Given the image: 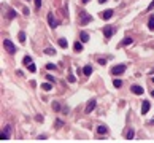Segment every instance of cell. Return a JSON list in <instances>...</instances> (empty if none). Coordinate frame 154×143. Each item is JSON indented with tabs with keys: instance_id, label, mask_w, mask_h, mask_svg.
<instances>
[{
	"instance_id": "31",
	"label": "cell",
	"mask_w": 154,
	"mask_h": 143,
	"mask_svg": "<svg viewBox=\"0 0 154 143\" xmlns=\"http://www.w3.org/2000/svg\"><path fill=\"white\" fill-rule=\"evenodd\" d=\"M99 64H102V65H105V64H106V61H103V59H99Z\"/></svg>"
},
{
	"instance_id": "10",
	"label": "cell",
	"mask_w": 154,
	"mask_h": 143,
	"mask_svg": "<svg viewBox=\"0 0 154 143\" xmlns=\"http://www.w3.org/2000/svg\"><path fill=\"white\" fill-rule=\"evenodd\" d=\"M97 132H99L100 135L108 134V127H106V126H99V127H97Z\"/></svg>"
},
{
	"instance_id": "7",
	"label": "cell",
	"mask_w": 154,
	"mask_h": 143,
	"mask_svg": "<svg viewBox=\"0 0 154 143\" xmlns=\"http://www.w3.org/2000/svg\"><path fill=\"white\" fill-rule=\"evenodd\" d=\"M130 91H132L133 94H137V95H141V94H143V91H145V89L141 87V86H138V84H135V86H132V89H130Z\"/></svg>"
},
{
	"instance_id": "22",
	"label": "cell",
	"mask_w": 154,
	"mask_h": 143,
	"mask_svg": "<svg viewBox=\"0 0 154 143\" xmlns=\"http://www.w3.org/2000/svg\"><path fill=\"white\" fill-rule=\"evenodd\" d=\"M10 138V135L7 134V132H2V135H0V140H2V141H7Z\"/></svg>"
},
{
	"instance_id": "1",
	"label": "cell",
	"mask_w": 154,
	"mask_h": 143,
	"mask_svg": "<svg viewBox=\"0 0 154 143\" xmlns=\"http://www.w3.org/2000/svg\"><path fill=\"white\" fill-rule=\"evenodd\" d=\"M3 48L10 52V54H14V52H16V46L13 45V41L8 40V38H5V40H3Z\"/></svg>"
},
{
	"instance_id": "23",
	"label": "cell",
	"mask_w": 154,
	"mask_h": 143,
	"mask_svg": "<svg viewBox=\"0 0 154 143\" xmlns=\"http://www.w3.org/2000/svg\"><path fill=\"white\" fill-rule=\"evenodd\" d=\"M113 84H114V87H121L122 86V81L116 78V80H113Z\"/></svg>"
},
{
	"instance_id": "17",
	"label": "cell",
	"mask_w": 154,
	"mask_h": 143,
	"mask_svg": "<svg viewBox=\"0 0 154 143\" xmlns=\"http://www.w3.org/2000/svg\"><path fill=\"white\" fill-rule=\"evenodd\" d=\"M133 135H135V132H133V129H130V130H127V134H126V137H127V140H132V138H133Z\"/></svg>"
},
{
	"instance_id": "29",
	"label": "cell",
	"mask_w": 154,
	"mask_h": 143,
	"mask_svg": "<svg viewBox=\"0 0 154 143\" xmlns=\"http://www.w3.org/2000/svg\"><path fill=\"white\" fill-rule=\"evenodd\" d=\"M35 7H37V8L41 7V0H35Z\"/></svg>"
},
{
	"instance_id": "25",
	"label": "cell",
	"mask_w": 154,
	"mask_h": 143,
	"mask_svg": "<svg viewBox=\"0 0 154 143\" xmlns=\"http://www.w3.org/2000/svg\"><path fill=\"white\" fill-rule=\"evenodd\" d=\"M52 108H54L56 111H59V110H61V105H59L57 102H54V103H52Z\"/></svg>"
},
{
	"instance_id": "13",
	"label": "cell",
	"mask_w": 154,
	"mask_h": 143,
	"mask_svg": "<svg viewBox=\"0 0 154 143\" xmlns=\"http://www.w3.org/2000/svg\"><path fill=\"white\" fill-rule=\"evenodd\" d=\"M83 73H84L86 76H89V75L92 73V67H91V65H86V67L83 68Z\"/></svg>"
},
{
	"instance_id": "15",
	"label": "cell",
	"mask_w": 154,
	"mask_h": 143,
	"mask_svg": "<svg viewBox=\"0 0 154 143\" xmlns=\"http://www.w3.org/2000/svg\"><path fill=\"white\" fill-rule=\"evenodd\" d=\"M41 89H43V91H51L52 86H51V83L48 81V83H43V84H41Z\"/></svg>"
},
{
	"instance_id": "26",
	"label": "cell",
	"mask_w": 154,
	"mask_h": 143,
	"mask_svg": "<svg viewBox=\"0 0 154 143\" xmlns=\"http://www.w3.org/2000/svg\"><path fill=\"white\" fill-rule=\"evenodd\" d=\"M46 68H48V70H54L56 65H54V64H46Z\"/></svg>"
},
{
	"instance_id": "24",
	"label": "cell",
	"mask_w": 154,
	"mask_h": 143,
	"mask_svg": "<svg viewBox=\"0 0 154 143\" xmlns=\"http://www.w3.org/2000/svg\"><path fill=\"white\" fill-rule=\"evenodd\" d=\"M46 80H48L49 83H56V80H54V76H51V75H46Z\"/></svg>"
},
{
	"instance_id": "18",
	"label": "cell",
	"mask_w": 154,
	"mask_h": 143,
	"mask_svg": "<svg viewBox=\"0 0 154 143\" xmlns=\"http://www.w3.org/2000/svg\"><path fill=\"white\" fill-rule=\"evenodd\" d=\"M45 54H48V56H54V54H56V51L52 49V48H46V49H45Z\"/></svg>"
},
{
	"instance_id": "16",
	"label": "cell",
	"mask_w": 154,
	"mask_h": 143,
	"mask_svg": "<svg viewBox=\"0 0 154 143\" xmlns=\"http://www.w3.org/2000/svg\"><path fill=\"white\" fill-rule=\"evenodd\" d=\"M132 43H133V40L130 38V37H126V38L122 40V45H124V46H129V45H132Z\"/></svg>"
},
{
	"instance_id": "28",
	"label": "cell",
	"mask_w": 154,
	"mask_h": 143,
	"mask_svg": "<svg viewBox=\"0 0 154 143\" xmlns=\"http://www.w3.org/2000/svg\"><path fill=\"white\" fill-rule=\"evenodd\" d=\"M68 81H70V83H75V81H76V78H75L73 75H70V76H68Z\"/></svg>"
},
{
	"instance_id": "21",
	"label": "cell",
	"mask_w": 154,
	"mask_h": 143,
	"mask_svg": "<svg viewBox=\"0 0 154 143\" xmlns=\"http://www.w3.org/2000/svg\"><path fill=\"white\" fill-rule=\"evenodd\" d=\"M22 62H24V65H26V67H27V65H29V64L32 62V57H30V56H26L24 59H22Z\"/></svg>"
},
{
	"instance_id": "20",
	"label": "cell",
	"mask_w": 154,
	"mask_h": 143,
	"mask_svg": "<svg viewBox=\"0 0 154 143\" xmlns=\"http://www.w3.org/2000/svg\"><path fill=\"white\" fill-rule=\"evenodd\" d=\"M67 40H65V38H59V46H62V48H67Z\"/></svg>"
},
{
	"instance_id": "8",
	"label": "cell",
	"mask_w": 154,
	"mask_h": 143,
	"mask_svg": "<svg viewBox=\"0 0 154 143\" xmlns=\"http://www.w3.org/2000/svg\"><path fill=\"white\" fill-rule=\"evenodd\" d=\"M149 108H151L149 102H148V100H143V105H141V113H143V115H146V113L149 111Z\"/></svg>"
},
{
	"instance_id": "14",
	"label": "cell",
	"mask_w": 154,
	"mask_h": 143,
	"mask_svg": "<svg viewBox=\"0 0 154 143\" xmlns=\"http://www.w3.org/2000/svg\"><path fill=\"white\" fill-rule=\"evenodd\" d=\"M75 51L76 52H81L83 51V41H76V43H75Z\"/></svg>"
},
{
	"instance_id": "6",
	"label": "cell",
	"mask_w": 154,
	"mask_h": 143,
	"mask_svg": "<svg viewBox=\"0 0 154 143\" xmlns=\"http://www.w3.org/2000/svg\"><path fill=\"white\" fill-rule=\"evenodd\" d=\"M95 105H97V102H95V100H89V102H87V106H86V113H91L94 108H95Z\"/></svg>"
},
{
	"instance_id": "4",
	"label": "cell",
	"mask_w": 154,
	"mask_h": 143,
	"mask_svg": "<svg viewBox=\"0 0 154 143\" xmlns=\"http://www.w3.org/2000/svg\"><path fill=\"white\" fill-rule=\"evenodd\" d=\"M114 30H116L114 27H111V26H105V29H103V35H105V38H106V40L111 38V37H113V33H114Z\"/></svg>"
},
{
	"instance_id": "12",
	"label": "cell",
	"mask_w": 154,
	"mask_h": 143,
	"mask_svg": "<svg viewBox=\"0 0 154 143\" xmlns=\"http://www.w3.org/2000/svg\"><path fill=\"white\" fill-rule=\"evenodd\" d=\"M148 27H149V30H154V14L149 16V21H148Z\"/></svg>"
},
{
	"instance_id": "34",
	"label": "cell",
	"mask_w": 154,
	"mask_h": 143,
	"mask_svg": "<svg viewBox=\"0 0 154 143\" xmlns=\"http://www.w3.org/2000/svg\"><path fill=\"white\" fill-rule=\"evenodd\" d=\"M151 95H152V97H154V91H151Z\"/></svg>"
},
{
	"instance_id": "19",
	"label": "cell",
	"mask_w": 154,
	"mask_h": 143,
	"mask_svg": "<svg viewBox=\"0 0 154 143\" xmlns=\"http://www.w3.org/2000/svg\"><path fill=\"white\" fill-rule=\"evenodd\" d=\"M17 38H19V41H21V43H26V33H24V32H19Z\"/></svg>"
},
{
	"instance_id": "5",
	"label": "cell",
	"mask_w": 154,
	"mask_h": 143,
	"mask_svg": "<svg viewBox=\"0 0 154 143\" xmlns=\"http://www.w3.org/2000/svg\"><path fill=\"white\" fill-rule=\"evenodd\" d=\"M48 22H49V27L51 29H56L57 27V22H56L54 14H52V13H48Z\"/></svg>"
},
{
	"instance_id": "9",
	"label": "cell",
	"mask_w": 154,
	"mask_h": 143,
	"mask_svg": "<svg viewBox=\"0 0 154 143\" xmlns=\"http://www.w3.org/2000/svg\"><path fill=\"white\" fill-rule=\"evenodd\" d=\"M113 13H114L113 10H105L103 13H102V17H103V19H110V17L113 16Z\"/></svg>"
},
{
	"instance_id": "11",
	"label": "cell",
	"mask_w": 154,
	"mask_h": 143,
	"mask_svg": "<svg viewBox=\"0 0 154 143\" xmlns=\"http://www.w3.org/2000/svg\"><path fill=\"white\" fill-rule=\"evenodd\" d=\"M80 38H81V41H83V43H86V41H89V33H87V32H81Z\"/></svg>"
},
{
	"instance_id": "30",
	"label": "cell",
	"mask_w": 154,
	"mask_h": 143,
	"mask_svg": "<svg viewBox=\"0 0 154 143\" xmlns=\"http://www.w3.org/2000/svg\"><path fill=\"white\" fill-rule=\"evenodd\" d=\"M152 8H154V0H152V2H151V3H149V7H148V11H151Z\"/></svg>"
},
{
	"instance_id": "32",
	"label": "cell",
	"mask_w": 154,
	"mask_h": 143,
	"mask_svg": "<svg viewBox=\"0 0 154 143\" xmlns=\"http://www.w3.org/2000/svg\"><path fill=\"white\" fill-rule=\"evenodd\" d=\"M106 2V0H99V3H105Z\"/></svg>"
},
{
	"instance_id": "27",
	"label": "cell",
	"mask_w": 154,
	"mask_h": 143,
	"mask_svg": "<svg viewBox=\"0 0 154 143\" xmlns=\"http://www.w3.org/2000/svg\"><path fill=\"white\" fill-rule=\"evenodd\" d=\"M8 13H10V14H8V17H10V19H11V17H14V16H16V13H14V10H10Z\"/></svg>"
},
{
	"instance_id": "35",
	"label": "cell",
	"mask_w": 154,
	"mask_h": 143,
	"mask_svg": "<svg viewBox=\"0 0 154 143\" xmlns=\"http://www.w3.org/2000/svg\"><path fill=\"white\" fill-rule=\"evenodd\" d=\"M152 83H154V78H152Z\"/></svg>"
},
{
	"instance_id": "33",
	"label": "cell",
	"mask_w": 154,
	"mask_h": 143,
	"mask_svg": "<svg viewBox=\"0 0 154 143\" xmlns=\"http://www.w3.org/2000/svg\"><path fill=\"white\" fill-rule=\"evenodd\" d=\"M81 2H83V3H87V2H89V0H81Z\"/></svg>"
},
{
	"instance_id": "3",
	"label": "cell",
	"mask_w": 154,
	"mask_h": 143,
	"mask_svg": "<svg viewBox=\"0 0 154 143\" xmlns=\"http://www.w3.org/2000/svg\"><path fill=\"white\" fill-rule=\"evenodd\" d=\"M124 72H126V65H124V64H119V65H114V67L111 68V73H113L114 76H118V75H122Z\"/></svg>"
},
{
	"instance_id": "2",
	"label": "cell",
	"mask_w": 154,
	"mask_h": 143,
	"mask_svg": "<svg viewBox=\"0 0 154 143\" xmlns=\"http://www.w3.org/2000/svg\"><path fill=\"white\" fill-rule=\"evenodd\" d=\"M92 21V16H89L86 11H80V24L81 26H86L87 22Z\"/></svg>"
}]
</instances>
